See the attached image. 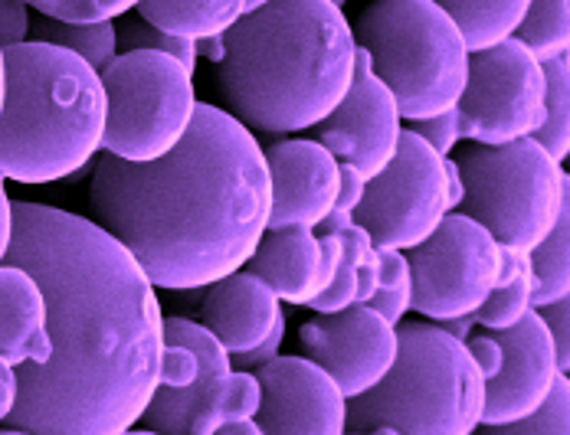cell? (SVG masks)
Segmentation results:
<instances>
[{"instance_id": "cell-1", "label": "cell", "mask_w": 570, "mask_h": 435, "mask_svg": "<svg viewBox=\"0 0 570 435\" xmlns=\"http://www.w3.org/2000/svg\"><path fill=\"white\" fill-rule=\"evenodd\" d=\"M3 266L37 278L53 357L20 367L10 429L27 435L131 433L158 386L165 315L158 288L125 246L92 219L43 204H13Z\"/></svg>"}, {"instance_id": "cell-2", "label": "cell", "mask_w": 570, "mask_h": 435, "mask_svg": "<svg viewBox=\"0 0 570 435\" xmlns=\"http://www.w3.org/2000/svg\"><path fill=\"white\" fill-rule=\"evenodd\" d=\"M89 210L155 288L207 291L243 273L269 233L266 151L220 106L200 102L168 158L96 164Z\"/></svg>"}, {"instance_id": "cell-3", "label": "cell", "mask_w": 570, "mask_h": 435, "mask_svg": "<svg viewBox=\"0 0 570 435\" xmlns=\"http://www.w3.org/2000/svg\"><path fill=\"white\" fill-rule=\"evenodd\" d=\"M220 109L253 138H295L318 128L354 86V30L332 0L246 3L224 37Z\"/></svg>"}, {"instance_id": "cell-4", "label": "cell", "mask_w": 570, "mask_h": 435, "mask_svg": "<svg viewBox=\"0 0 570 435\" xmlns=\"http://www.w3.org/2000/svg\"><path fill=\"white\" fill-rule=\"evenodd\" d=\"M106 89L72 53L27 40L3 50L0 177L13 184H59L102 151Z\"/></svg>"}, {"instance_id": "cell-5", "label": "cell", "mask_w": 570, "mask_h": 435, "mask_svg": "<svg viewBox=\"0 0 570 435\" xmlns=\"http://www.w3.org/2000/svg\"><path fill=\"white\" fill-rule=\"evenodd\" d=\"M397 340L394 370L371 393L347 403V433H475L485 409V380L465 344L430 322H403Z\"/></svg>"}, {"instance_id": "cell-6", "label": "cell", "mask_w": 570, "mask_h": 435, "mask_svg": "<svg viewBox=\"0 0 570 435\" xmlns=\"http://www.w3.org/2000/svg\"><path fill=\"white\" fill-rule=\"evenodd\" d=\"M354 43L371 56L374 76L397 99L400 118L420 125L459 106L469 79V50L436 0H384L367 7Z\"/></svg>"}, {"instance_id": "cell-7", "label": "cell", "mask_w": 570, "mask_h": 435, "mask_svg": "<svg viewBox=\"0 0 570 435\" xmlns=\"http://www.w3.org/2000/svg\"><path fill=\"white\" fill-rule=\"evenodd\" d=\"M462 217L479 223L502 253L531 256L570 210V177L531 138L502 148H465L456 158Z\"/></svg>"}, {"instance_id": "cell-8", "label": "cell", "mask_w": 570, "mask_h": 435, "mask_svg": "<svg viewBox=\"0 0 570 435\" xmlns=\"http://www.w3.org/2000/svg\"><path fill=\"white\" fill-rule=\"evenodd\" d=\"M106 89V158L155 164L187 138L197 92L194 76L161 53H125L102 72Z\"/></svg>"}, {"instance_id": "cell-9", "label": "cell", "mask_w": 570, "mask_h": 435, "mask_svg": "<svg viewBox=\"0 0 570 435\" xmlns=\"http://www.w3.org/2000/svg\"><path fill=\"white\" fill-rule=\"evenodd\" d=\"M502 259V246L479 223L450 214L423 246L406 253L413 278L410 312L430 325L472 318L492 295Z\"/></svg>"}, {"instance_id": "cell-10", "label": "cell", "mask_w": 570, "mask_h": 435, "mask_svg": "<svg viewBox=\"0 0 570 435\" xmlns=\"http://www.w3.org/2000/svg\"><path fill=\"white\" fill-rule=\"evenodd\" d=\"M450 217L443 158L433 155L410 128H403L394 164L367 180V194L354 210L371 243L384 253H413Z\"/></svg>"}, {"instance_id": "cell-11", "label": "cell", "mask_w": 570, "mask_h": 435, "mask_svg": "<svg viewBox=\"0 0 570 435\" xmlns=\"http://www.w3.org/2000/svg\"><path fill=\"white\" fill-rule=\"evenodd\" d=\"M544 66L514 40L492 53L469 56V79L456 106L459 135L475 148L528 141L544 121Z\"/></svg>"}, {"instance_id": "cell-12", "label": "cell", "mask_w": 570, "mask_h": 435, "mask_svg": "<svg viewBox=\"0 0 570 435\" xmlns=\"http://www.w3.org/2000/svg\"><path fill=\"white\" fill-rule=\"evenodd\" d=\"M305 360L325 370L347 403L371 393L394 370L400 354L397 327L374 308L351 305L338 315H318L298 327Z\"/></svg>"}, {"instance_id": "cell-13", "label": "cell", "mask_w": 570, "mask_h": 435, "mask_svg": "<svg viewBox=\"0 0 570 435\" xmlns=\"http://www.w3.org/2000/svg\"><path fill=\"white\" fill-rule=\"evenodd\" d=\"M233 370L229 354L190 318H165L161 386L145 413V429L158 435H187L194 409Z\"/></svg>"}, {"instance_id": "cell-14", "label": "cell", "mask_w": 570, "mask_h": 435, "mask_svg": "<svg viewBox=\"0 0 570 435\" xmlns=\"http://www.w3.org/2000/svg\"><path fill=\"white\" fill-rule=\"evenodd\" d=\"M263 389L256 426L263 435H344L347 399L335 380L305 357H276L256 370Z\"/></svg>"}, {"instance_id": "cell-15", "label": "cell", "mask_w": 570, "mask_h": 435, "mask_svg": "<svg viewBox=\"0 0 570 435\" xmlns=\"http://www.w3.org/2000/svg\"><path fill=\"white\" fill-rule=\"evenodd\" d=\"M318 145L338 164L354 167L364 180L381 177L397 158L403 118L397 99L377 79H354L344 102L318 128Z\"/></svg>"}, {"instance_id": "cell-16", "label": "cell", "mask_w": 570, "mask_h": 435, "mask_svg": "<svg viewBox=\"0 0 570 435\" xmlns=\"http://www.w3.org/2000/svg\"><path fill=\"white\" fill-rule=\"evenodd\" d=\"M499 340L505 350V367L495 380L485 383L482 426H512L534 416L554 396L558 383L564 380L554 340L538 312H531L512 330L499 334Z\"/></svg>"}, {"instance_id": "cell-17", "label": "cell", "mask_w": 570, "mask_h": 435, "mask_svg": "<svg viewBox=\"0 0 570 435\" xmlns=\"http://www.w3.org/2000/svg\"><path fill=\"white\" fill-rule=\"evenodd\" d=\"M273 217L269 229H318L338 200L342 164L315 138H285L266 148Z\"/></svg>"}, {"instance_id": "cell-18", "label": "cell", "mask_w": 570, "mask_h": 435, "mask_svg": "<svg viewBox=\"0 0 570 435\" xmlns=\"http://www.w3.org/2000/svg\"><path fill=\"white\" fill-rule=\"evenodd\" d=\"M342 256L338 236H315L312 229H269L246 263V273L256 275L279 298V305L312 308V301L335 281Z\"/></svg>"}, {"instance_id": "cell-19", "label": "cell", "mask_w": 570, "mask_h": 435, "mask_svg": "<svg viewBox=\"0 0 570 435\" xmlns=\"http://www.w3.org/2000/svg\"><path fill=\"white\" fill-rule=\"evenodd\" d=\"M283 318L279 298L246 269L210 285L197 308V325L227 350L229 360L253 354Z\"/></svg>"}, {"instance_id": "cell-20", "label": "cell", "mask_w": 570, "mask_h": 435, "mask_svg": "<svg viewBox=\"0 0 570 435\" xmlns=\"http://www.w3.org/2000/svg\"><path fill=\"white\" fill-rule=\"evenodd\" d=\"M53 357L47 330V298L37 278L17 266H0V360L10 367H43Z\"/></svg>"}, {"instance_id": "cell-21", "label": "cell", "mask_w": 570, "mask_h": 435, "mask_svg": "<svg viewBox=\"0 0 570 435\" xmlns=\"http://www.w3.org/2000/svg\"><path fill=\"white\" fill-rule=\"evenodd\" d=\"M135 17H141L151 30L168 33L174 40L207 43L227 37L246 17L243 0H155L135 3Z\"/></svg>"}, {"instance_id": "cell-22", "label": "cell", "mask_w": 570, "mask_h": 435, "mask_svg": "<svg viewBox=\"0 0 570 435\" xmlns=\"http://www.w3.org/2000/svg\"><path fill=\"white\" fill-rule=\"evenodd\" d=\"M443 10L456 23L469 56H479L512 43L528 13V0H453L443 3Z\"/></svg>"}, {"instance_id": "cell-23", "label": "cell", "mask_w": 570, "mask_h": 435, "mask_svg": "<svg viewBox=\"0 0 570 435\" xmlns=\"http://www.w3.org/2000/svg\"><path fill=\"white\" fill-rule=\"evenodd\" d=\"M534 312V278H531V259L521 253H505L502 273L485 298V305L472 315V322L485 327L489 334H505L518 327Z\"/></svg>"}, {"instance_id": "cell-24", "label": "cell", "mask_w": 570, "mask_h": 435, "mask_svg": "<svg viewBox=\"0 0 570 435\" xmlns=\"http://www.w3.org/2000/svg\"><path fill=\"white\" fill-rule=\"evenodd\" d=\"M259 403H263V389H259L256 374L233 367L227 377L214 386V393L200 399L187 435H217L229 423H249L259 416Z\"/></svg>"}, {"instance_id": "cell-25", "label": "cell", "mask_w": 570, "mask_h": 435, "mask_svg": "<svg viewBox=\"0 0 570 435\" xmlns=\"http://www.w3.org/2000/svg\"><path fill=\"white\" fill-rule=\"evenodd\" d=\"M514 43L541 66L570 56V3L568 0H538L528 3V13L514 33Z\"/></svg>"}, {"instance_id": "cell-26", "label": "cell", "mask_w": 570, "mask_h": 435, "mask_svg": "<svg viewBox=\"0 0 570 435\" xmlns=\"http://www.w3.org/2000/svg\"><path fill=\"white\" fill-rule=\"evenodd\" d=\"M528 259L534 278V312L570 301V210Z\"/></svg>"}, {"instance_id": "cell-27", "label": "cell", "mask_w": 570, "mask_h": 435, "mask_svg": "<svg viewBox=\"0 0 570 435\" xmlns=\"http://www.w3.org/2000/svg\"><path fill=\"white\" fill-rule=\"evenodd\" d=\"M544 121L531 138L551 161L564 164L570 155V56L544 66Z\"/></svg>"}, {"instance_id": "cell-28", "label": "cell", "mask_w": 570, "mask_h": 435, "mask_svg": "<svg viewBox=\"0 0 570 435\" xmlns=\"http://www.w3.org/2000/svg\"><path fill=\"white\" fill-rule=\"evenodd\" d=\"M37 40L59 47L76 59H82L92 72H106L118 59V37H115V23H96V27H66L53 20H40L37 27Z\"/></svg>"}, {"instance_id": "cell-29", "label": "cell", "mask_w": 570, "mask_h": 435, "mask_svg": "<svg viewBox=\"0 0 570 435\" xmlns=\"http://www.w3.org/2000/svg\"><path fill=\"white\" fill-rule=\"evenodd\" d=\"M115 37H118V56L125 53H161L171 56L174 62H180L190 76L197 69V43H187V40H174L168 33H158L151 30L141 17H135V10L128 13L125 23L115 27Z\"/></svg>"}, {"instance_id": "cell-30", "label": "cell", "mask_w": 570, "mask_h": 435, "mask_svg": "<svg viewBox=\"0 0 570 435\" xmlns=\"http://www.w3.org/2000/svg\"><path fill=\"white\" fill-rule=\"evenodd\" d=\"M377 253H381V288L367 308H374L387 325L400 327L406 322L410 301H413L410 263H406V253H384V249Z\"/></svg>"}, {"instance_id": "cell-31", "label": "cell", "mask_w": 570, "mask_h": 435, "mask_svg": "<svg viewBox=\"0 0 570 435\" xmlns=\"http://www.w3.org/2000/svg\"><path fill=\"white\" fill-rule=\"evenodd\" d=\"M27 10L40 13L43 20L66 23V27H96V23H115L118 17H128L135 3H109V0H37Z\"/></svg>"}, {"instance_id": "cell-32", "label": "cell", "mask_w": 570, "mask_h": 435, "mask_svg": "<svg viewBox=\"0 0 570 435\" xmlns=\"http://www.w3.org/2000/svg\"><path fill=\"white\" fill-rule=\"evenodd\" d=\"M472 435H570V380L558 383L554 396L534 416L512 426H479Z\"/></svg>"}, {"instance_id": "cell-33", "label": "cell", "mask_w": 570, "mask_h": 435, "mask_svg": "<svg viewBox=\"0 0 570 435\" xmlns=\"http://www.w3.org/2000/svg\"><path fill=\"white\" fill-rule=\"evenodd\" d=\"M410 131H413L433 155H440L443 161L456 151V145L462 141L456 109L446 111V115H436V118H430V121H420V125H413Z\"/></svg>"}, {"instance_id": "cell-34", "label": "cell", "mask_w": 570, "mask_h": 435, "mask_svg": "<svg viewBox=\"0 0 570 435\" xmlns=\"http://www.w3.org/2000/svg\"><path fill=\"white\" fill-rule=\"evenodd\" d=\"M465 350H469L475 370L482 374V380L485 383H492L502 374V367H505V350H502L499 334H489V330L472 334V337L465 340Z\"/></svg>"}, {"instance_id": "cell-35", "label": "cell", "mask_w": 570, "mask_h": 435, "mask_svg": "<svg viewBox=\"0 0 570 435\" xmlns=\"http://www.w3.org/2000/svg\"><path fill=\"white\" fill-rule=\"evenodd\" d=\"M544 318V327L554 340V350H558V367L561 374L568 377L570 370V301H561V305H551L544 312H538Z\"/></svg>"}, {"instance_id": "cell-36", "label": "cell", "mask_w": 570, "mask_h": 435, "mask_svg": "<svg viewBox=\"0 0 570 435\" xmlns=\"http://www.w3.org/2000/svg\"><path fill=\"white\" fill-rule=\"evenodd\" d=\"M30 37V10L27 3L0 0V50L20 47Z\"/></svg>"}, {"instance_id": "cell-37", "label": "cell", "mask_w": 570, "mask_h": 435, "mask_svg": "<svg viewBox=\"0 0 570 435\" xmlns=\"http://www.w3.org/2000/svg\"><path fill=\"white\" fill-rule=\"evenodd\" d=\"M283 340H285V318L279 322V327L253 350V354H243V357H236V364H239V370H246V374H256L259 367H266V364H273L276 357H283Z\"/></svg>"}, {"instance_id": "cell-38", "label": "cell", "mask_w": 570, "mask_h": 435, "mask_svg": "<svg viewBox=\"0 0 570 435\" xmlns=\"http://www.w3.org/2000/svg\"><path fill=\"white\" fill-rule=\"evenodd\" d=\"M364 194H367V180L354 170V167H347L342 164V177H338V200H335V210H342V214H351L354 217V210L361 207V200H364Z\"/></svg>"}, {"instance_id": "cell-39", "label": "cell", "mask_w": 570, "mask_h": 435, "mask_svg": "<svg viewBox=\"0 0 570 435\" xmlns=\"http://www.w3.org/2000/svg\"><path fill=\"white\" fill-rule=\"evenodd\" d=\"M17 396H20V380H17V367H10L7 360H0V423H7L17 409Z\"/></svg>"}, {"instance_id": "cell-40", "label": "cell", "mask_w": 570, "mask_h": 435, "mask_svg": "<svg viewBox=\"0 0 570 435\" xmlns=\"http://www.w3.org/2000/svg\"><path fill=\"white\" fill-rule=\"evenodd\" d=\"M381 288V253L357 269V301L354 305H371Z\"/></svg>"}, {"instance_id": "cell-41", "label": "cell", "mask_w": 570, "mask_h": 435, "mask_svg": "<svg viewBox=\"0 0 570 435\" xmlns=\"http://www.w3.org/2000/svg\"><path fill=\"white\" fill-rule=\"evenodd\" d=\"M10 243H13V200L7 197V184L0 177V266L10 253Z\"/></svg>"}, {"instance_id": "cell-42", "label": "cell", "mask_w": 570, "mask_h": 435, "mask_svg": "<svg viewBox=\"0 0 570 435\" xmlns=\"http://www.w3.org/2000/svg\"><path fill=\"white\" fill-rule=\"evenodd\" d=\"M443 174H446V197H450V214H456L465 200V184H462V174H459L456 158H446L443 161Z\"/></svg>"}, {"instance_id": "cell-43", "label": "cell", "mask_w": 570, "mask_h": 435, "mask_svg": "<svg viewBox=\"0 0 570 435\" xmlns=\"http://www.w3.org/2000/svg\"><path fill=\"white\" fill-rule=\"evenodd\" d=\"M453 340H459V344H465L472 334H475V322L472 318H459V322H446V325H440Z\"/></svg>"}, {"instance_id": "cell-44", "label": "cell", "mask_w": 570, "mask_h": 435, "mask_svg": "<svg viewBox=\"0 0 570 435\" xmlns=\"http://www.w3.org/2000/svg\"><path fill=\"white\" fill-rule=\"evenodd\" d=\"M217 435H263V429L256 426V419H249V423H229Z\"/></svg>"}, {"instance_id": "cell-45", "label": "cell", "mask_w": 570, "mask_h": 435, "mask_svg": "<svg viewBox=\"0 0 570 435\" xmlns=\"http://www.w3.org/2000/svg\"><path fill=\"white\" fill-rule=\"evenodd\" d=\"M0 109H3V50H0Z\"/></svg>"}, {"instance_id": "cell-46", "label": "cell", "mask_w": 570, "mask_h": 435, "mask_svg": "<svg viewBox=\"0 0 570 435\" xmlns=\"http://www.w3.org/2000/svg\"><path fill=\"white\" fill-rule=\"evenodd\" d=\"M344 435H397V433H387V429H374V433H344Z\"/></svg>"}, {"instance_id": "cell-47", "label": "cell", "mask_w": 570, "mask_h": 435, "mask_svg": "<svg viewBox=\"0 0 570 435\" xmlns=\"http://www.w3.org/2000/svg\"><path fill=\"white\" fill-rule=\"evenodd\" d=\"M125 435H158V433H148V429H131V433Z\"/></svg>"}, {"instance_id": "cell-48", "label": "cell", "mask_w": 570, "mask_h": 435, "mask_svg": "<svg viewBox=\"0 0 570 435\" xmlns=\"http://www.w3.org/2000/svg\"><path fill=\"white\" fill-rule=\"evenodd\" d=\"M0 435H27V433H17V429H0Z\"/></svg>"}]
</instances>
